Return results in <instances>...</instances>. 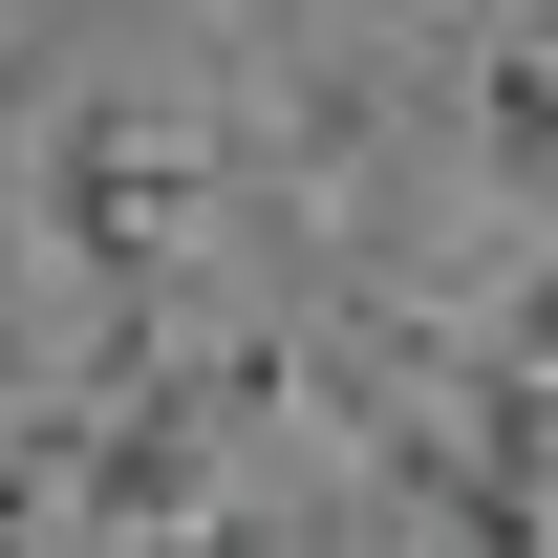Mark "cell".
Returning <instances> with one entry per match:
<instances>
[{
  "label": "cell",
  "instance_id": "obj_1",
  "mask_svg": "<svg viewBox=\"0 0 558 558\" xmlns=\"http://www.w3.org/2000/svg\"><path fill=\"white\" fill-rule=\"evenodd\" d=\"M194 215H215V172H194L172 130H130V108L44 150V236H65V258L108 279V323H150V301H172V258H194Z\"/></svg>",
  "mask_w": 558,
  "mask_h": 558
},
{
  "label": "cell",
  "instance_id": "obj_2",
  "mask_svg": "<svg viewBox=\"0 0 558 558\" xmlns=\"http://www.w3.org/2000/svg\"><path fill=\"white\" fill-rule=\"evenodd\" d=\"M473 150H494V194L558 215V44H494L473 65Z\"/></svg>",
  "mask_w": 558,
  "mask_h": 558
},
{
  "label": "cell",
  "instance_id": "obj_3",
  "mask_svg": "<svg viewBox=\"0 0 558 558\" xmlns=\"http://www.w3.org/2000/svg\"><path fill=\"white\" fill-rule=\"evenodd\" d=\"M0 537H65V409L0 429Z\"/></svg>",
  "mask_w": 558,
  "mask_h": 558
},
{
  "label": "cell",
  "instance_id": "obj_4",
  "mask_svg": "<svg viewBox=\"0 0 558 558\" xmlns=\"http://www.w3.org/2000/svg\"><path fill=\"white\" fill-rule=\"evenodd\" d=\"M494 344H515V365H558V236L515 258V301H494Z\"/></svg>",
  "mask_w": 558,
  "mask_h": 558
},
{
  "label": "cell",
  "instance_id": "obj_5",
  "mask_svg": "<svg viewBox=\"0 0 558 558\" xmlns=\"http://www.w3.org/2000/svg\"><path fill=\"white\" fill-rule=\"evenodd\" d=\"M0 22H22V0H0Z\"/></svg>",
  "mask_w": 558,
  "mask_h": 558
}]
</instances>
